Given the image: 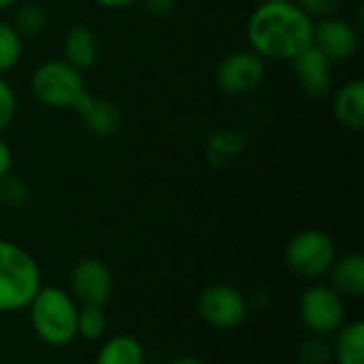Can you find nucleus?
<instances>
[{"label": "nucleus", "instance_id": "nucleus-25", "mask_svg": "<svg viewBox=\"0 0 364 364\" xmlns=\"http://www.w3.org/2000/svg\"><path fill=\"white\" fill-rule=\"evenodd\" d=\"M141 4L145 6V11L151 17H158V19L168 17L175 11V6H177L175 0H141Z\"/></svg>", "mask_w": 364, "mask_h": 364}, {"label": "nucleus", "instance_id": "nucleus-23", "mask_svg": "<svg viewBox=\"0 0 364 364\" xmlns=\"http://www.w3.org/2000/svg\"><path fill=\"white\" fill-rule=\"evenodd\" d=\"M17 113V94L13 90V85L4 79V75H0V132H4Z\"/></svg>", "mask_w": 364, "mask_h": 364}, {"label": "nucleus", "instance_id": "nucleus-9", "mask_svg": "<svg viewBox=\"0 0 364 364\" xmlns=\"http://www.w3.org/2000/svg\"><path fill=\"white\" fill-rule=\"evenodd\" d=\"M113 290L115 279L105 260L87 256L73 264L68 273V292L79 305L107 307L113 299Z\"/></svg>", "mask_w": 364, "mask_h": 364}, {"label": "nucleus", "instance_id": "nucleus-15", "mask_svg": "<svg viewBox=\"0 0 364 364\" xmlns=\"http://www.w3.org/2000/svg\"><path fill=\"white\" fill-rule=\"evenodd\" d=\"M333 113L337 122L348 128L358 132L364 126V81L363 79H352L343 83L335 96H333Z\"/></svg>", "mask_w": 364, "mask_h": 364}, {"label": "nucleus", "instance_id": "nucleus-21", "mask_svg": "<svg viewBox=\"0 0 364 364\" xmlns=\"http://www.w3.org/2000/svg\"><path fill=\"white\" fill-rule=\"evenodd\" d=\"M299 364H333V341L331 337L309 335L296 350Z\"/></svg>", "mask_w": 364, "mask_h": 364}, {"label": "nucleus", "instance_id": "nucleus-1", "mask_svg": "<svg viewBox=\"0 0 364 364\" xmlns=\"http://www.w3.org/2000/svg\"><path fill=\"white\" fill-rule=\"evenodd\" d=\"M250 49L262 60L292 62L314 45V19L294 0H262L245 26Z\"/></svg>", "mask_w": 364, "mask_h": 364}, {"label": "nucleus", "instance_id": "nucleus-19", "mask_svg": "<svg viewBox=\"0 0 364 364\" xmlns=\"http://www.w3.org/2000/svg\"><path fill=\"white\" fill-rule=\"evenodd\" d=\"M109 316L105 307L98 305H81L77 316V337L85 341H100L107 337Z\"/></svg>", "mask_w": 364, "mask_h": 364}, {"label": "nucleus", "instance_id": "nucleus-18", "mask_svg": "<svg viewBox=\"0 0 364 364\" xmlns=\"http://www.w3.org/2000/svg\"><path fill=\"white\" fill-rule=\"evenodd\" d=\"M13 21L11 26L15 28V32L26 41V38H36L41 36L47 26H49V15L47 9L38 2H19L17 6H13Z\"/></svg>", "mask_w": 364, "mask_h": 364}, {"label": "nucleus", "instance_id": "nucleus-17", "mask_svg": "<svg viewBox=\"0 0 364 364\" xmlns=\"http://www.w3.org/2000/svg\"><path fill=\"white\" fill-rule=\"evenodd\" d=\"M94 364H145V348L134 335H113L100 346Z\"/></svg>", "mask_w": 364, "mask_h": 364}, {"label": "nucleus", "instance_id": "nucleus-6", "mask_svg": "<svg viewBox=\"0 0 364 364\" xmlns=\"http://www.w3.org/2000/svg\"><path fill=\"white\" fill-rule=\"evenodd\" d=\"M299 320L309 335L333 337L348 322L346 299L328 284H311L299 299Z\"/></svg>", "mask_w": 364, "mask_h": 364}, {"label": "nucleus", "instance_id": "nucleus-24", "mask_svg": "<svg viewBox=\"0 0 364 364\" xmlns=\"http://www.w3.org/2000/svg\"><path fill=\"white\" fill-rule=\"evenodd\" d=\"M294 4L305 15H309L314 21H318V19L337 15L341 4H343V0H294Z\"/></svg>", "mask_w": 364, "mask_h": 364}, {"label": "nucleus", "instance_id": "nucleus-22", "mask_svg": "<svg viewBox=\"0 0 364 364\" xmlns=\"http://www.w3.org/2000/svg\"><path fill=\"white\" fill-rule=\"evenodd\" d=\"M30 203V188L23 179L6 175L0 179V205L6 209H23Z\"/></svg>", "mask_w": 364, "mask_h": 364}, {"label": "nucleus", "instance_id": "nucleus-3", "mask_svg": "<svg viewBox=\"0 0 364 364\" xmlns=\"http://www.w3.org/2000/svg\"><path fill=\"white\" fill-rule=\"evenodd\" d=\"M43 286L36 258L21 245L0 237V314L21 311Z\"/></svg>", "mask_w": 364, "mask_h": 364}, {"label": "nucleus", "instance_id": "nucleus-14", "mask_svg": "<svg viewBox=\"0 0 364 364\" xmlns=\"http://www.w3.org/2000/svg\"><path fill=\"white\" fill-rule=\"evenodd\" d=\"M64 58L70 66H75L77 70H87L96 64L98 60V41H96V32L85 26V23H75L66 30L64 34Z\"/></svg>", "mask_w": 364, "mask_h": 364}, {"label": "nucleus", "instance_id": "nucleus-8", "mask_svg": "<svg viewBox=\"0 0 364 364\" xmlns=\"http://www.w3.org/2000/svg\"><path fill=\"white\" fill-rule=\"evenodd\" d=\"M267 79V60L252 49H237L224 55L215 68V85L228 96H247Z\"/></svg>", "mask_w": 364, "mask_h": 364}, {"label": "nucleus", "instance_id": "nucleus-11", "mask_svg": "<svg viewBox=\"0 0 364 364\" xmlns=\"http://www.w3.org/2000/svg\"><path fill=\"white\" fill-rule=\"evenodd\" d=\"M292 73L301 92L311 100H324L333 90V62L314 45L299 53L292 62Z\"/></svg>", "mask_w": 364, "mask_h": 364}, {"label": "nucleus", "instance_id": "nucleus-26", "mask_svg": "<svg viewBox=\"0 0 364 364\" xmlns=\"http://www.w3.org/2000/svg\"><path fill=\"white\" fill-rule=\"evenodd\" d=\"M13 171V149L11 145L0 136V179L11 175Z\"/></svg>", "mask_w": 364, "mask_h": 364}, {"label": "nucleus", "instance_id": "nucleus-13", "mask_svg": "<svg viewBox=\"0 0 364 364\" xmlns=\"http://www.w3.org/2000/svg\"><path fill=\"white\" fill-rule=\"evenodd\" d=\"M331 275V288L343 299H363L364 296V256L360 252L346 254L335 260Z\"/></svg>", "mask_w": 364, "mask_h": 364}, {"label": "nucleus", "instance_id": "nucleus-10", "mask_svg": "<svg viewBox=\"0 0 364 364\" xmlns=\"http://www.w3.org/2000/svg\"><path fill=\"white\" fill-rule=\"evenodd\" d=\"M314 47L320 49L333 64L352 60L360 49L356 26L343 17H324L314 21Z\"/></svg>", "mask_w": 364, "mask_h": 364}, {"label": "nucleus", "instance_id": "nucleus-2", "mask_svg": "<svg viewBox=\"0 0 364 364\" xmlns=\"http://www.w3.org/2000/svg\"><path fill=\"white\" fill-rule=\"evenodd\" d=\"M30 326L34 337L49 348H66L77 339L79 303L68 290L58 286H41L30 305Z\"/></svg>", "mask_w": 364, "mask_h": 364}, {"label": "nucleus", "instance_id": "nucleus-5", "mask_svg": "<svg viewBox=\"0 0 364 364\" xmlns=\"http://www.w3.org/2000/svg\"><path fill=\"white\" fill-rule=\"evenodd\" d=\"M335 260H337V243L326 230L320 228H307L296 232L284 250L286 269L292 275L307 282L328 275Z\"/></svg>", "mask_w": 364, "mask_h": 364}, {"label": "nucleus", "instance_id": "nucleus-27", "mask_svg": "<svg viewBox=\"0 0 364 364\" xmlns=\"http://www.w3.org/2000/svg\"><path fill=\"white\" fill-rule=\"evenodd\" d=\"M98 6L102 9H111V11H117V9H128V6H134L139 4L141 0H94Z\"/></svg>", "mask_w": 364, "mask_h": 364}, {"label": "nucleus", "instance_id": "nucleus-16", "mask_svg": "<svg viewBox=\"0 0 364 364\" xmlns=\"http://www.w3.org/2000/svg\"><path fill=\"white\" fill-rule=\"evenodd\" d=\"M333 341V363L364 364V322H346L335 335Z\"/></svg>", "mask_w": 364, "mask_h": 364}, {"label": "nucleus", "instance_id": "nucleus-12", "mask_svg": "<svg viewBox=\"0 0 364 364\" xmlns=\"http://www.w3.org/2000/svg\"><path fill=\"white\" fill-rule=\"evenodd\" d=\"M75 113L79 115L83 128L98 139H111L124 126V113L117 107V102L90 92L75 107Z\"/></svg>", "mask_w": 364, "mask_h": 364}, {"label": "nucleus", "instance_id": "nucleus-28", "mask_svg": "<svg viewBox=\"0 0 364 364\" xmlns=\"http://www.w3.org/2000/svg\"><path fill=\"white\" fill-rule=\"evenodd\" d=\"M171 364H207L205 360H200V358H196V356H179V358H175Z\"/></svg>", "mask_w": 364, "mask_h": 364}, {"label": "nucleus", "instance_id": "nucleus-4", "mask_svg": "<svg viewBox=\"0 0 364 364\" xmlns=\"http://www.w3.org/2000/svg\"><path fill=\"white\" fill-rule=\"evenodd\" d=\"M30 90L36 102L55 111H66V109L75 111V107L87 94L83 73L70 66L66 60H58V58L41 62L32 70Z\"/></svg>", "mask_w": 364, "mask_h": 364}, {"label": "nucleus", "instance_id": "nucleus-20", "mask_svg": "<svg viewBox=\"0 0 364 364\" xmlns=\"http://www.w3.org/2000/svg\"><path fill=\"white\" fill-rule=\"evenodd\" d=\"M23 53V38L15 32L11 21L0 19V75L13 70Z\"/></svg>", "mask_w": 364, "mask_h": 364}, {"label": "nucleus", "instance_id": "nucleus-29", "mask_svg": "<svg viewBox=\"0 0 364 364\" xmlns=\"http://www.w3.org/2000/svg\"><path fill=\"white\" fill-rule=\"evenodd\" d=\"M21 0H0V11H6V9H13V6H17Z\"/></svg>", "mask_w": 364, "mask_h": 364}, {"label": "nucleus", "instance_id": "nucleus-7", "mask_svg": "<svg viewBox=\"0 0 364 364\" xmlns=\"http://www.w3.org/2000/svg\"><path fill=\"white\" fill-rule=\"evenodd\" d=\"M198 316L205 324L218 331H232L241 326L250 316L247 299L230 284L207 286L196 301Z\"/></svg>", "mask_w": 364, "mask_h": 364}]
</instances>
